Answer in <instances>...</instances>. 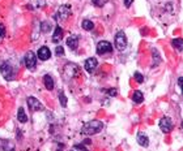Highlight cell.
<instances>
[{"mask_svg": "<svg viewBox=\"0 0 183 151\" xmlns=\"http://www.w3.org/2000/svg\"><path fill=\"white\" fill-rule=\"evenodd\" d=\"M103 128V123L99 121V120H92L89 123H86L83 129H81V133L86 134V136H93V134H97L99 133Z\"/></svg>", "mask_w": 183, "mask_h": 151, "instance_id": "6da1fadb", "label": "cell"}, {"mask_svg": "<svg viewBox=\"0 0 183 151\" xmlns=\"http://www.w3.org/2000/svg\"><path fill=\"white\" fill-rule=\"evenodd\" d=\"M69 16H71V5H62L58 9V12H56L55 18L60 22V21H66Z\"/></svg>", "mask_w": 183, "mask_h": 151, "instance_id": "7a4b0ae2", "label": "cell"}, {"mask_svg": "<svg viewBox=\"0 0 183 151\" xmlns=\"http://www.w3.org/2000/svg\"><path fill=\"white\" fill-rule=\"evenodd\" d=\"M0 72H2V76L7 81L12 80L15 76V71H13V68H12V65L9 64V63H3L2 67H0Z\"/></svg>", "mask_w": 183, "mask_h": 151, "instance_id": "3957f363", "label": "cell"}, {"mask_svg": "<svg viewBox=\"0 0 183 151\" xmlns=\"http://www.w3.org/2000/svg\"><path fill=\"white\" fill-rule=\"evenodd\" d=\"M115 47L119 51H123V50L127 47V38H126V34L123 31H119L115 35Z\"/></svg>", "mask_w": 183, "mask_h": 151, "instance_id": "277c9868", "label": "cell"}, {"mask_svg": "<svg viewBox=\"0 0 183 151\" xmlns=\"http://www.w3.org/2000/svg\"><path fill=\"white\" fill-rule=\"evenodd\" d=\"M26 103H28V107H29V110L31 112H37V111H42L43 110L42 103L37 98H34V97H29L26 99Z\"/></svg>", "mask_w": 183, "mask_h": 151, "instance_id": "5b68a950", "label": "cell"}, {"mask_svg": "<svg viewBox=\"0 0 183 151\" xmlns=\"http://www.w3.org/2000/svg\"><path fill=\"white\" fill-rule=\"evenodd\" d=\"M112 51V46L110 42L107 41H101L97 45V54L98 55H105V54H110Z\"/></svg>", "mask_w": 183, "mask_h": 151, "instance_id": "8992f818", "label": "cell"}, {"mask_svg": "<svg viewBox=\"0 0 183 151\" xmlns=\"http://www.w3.org/2000/svg\"><path fill=\"white\" fill-rule=\"evenodd\" d=\"M25 65L29 71H35V65H37V56L33 52H28L25 56Z\"/></svg>", "mask_w": 183, "mask_h": 151, "instance_id": "52a82bcc", "label": "cell"}, {"mask_svg": "<svg viewBox=\"0 0 183 151\" xmlns=\"http://www.w3.org/2000/svg\"><path fill=\"white\" fill-rule=\"evenodd\" d=\"M160 128L163 133H170L173 130V123L169 117H162L160 120Z\"/></svg>", "mask_w": 183, "mask_h": 151, "instance_id": "ba28073f", "label": "cell"}, {"mask_svg": "<svg viewBox=\"0 0 183 151\" xmlns=\"http://www.w3.org/2000/svg\"><path fill=\"white\" fill-rule=\"evenodd\" d=\"M97 65H98L97 59H96V58H89V59H88V60L85 61L84 68H85V71H86V72L93 73V72H94V69L97 68Z\"/></svg>", "mask_w": 183, "mask_h": 151, "instance_id": "9c48e42d", "label": "cell"}, {"mask_svg": "<svg viewBox=\"0 0 183 151\" xmlns=\"http://www.w3.org/2000/svg\"><path fill=\"white\" fill-rule=\"evenodd\" d=\"M50 58H51V51L46 47V46H43L38 50V59L42 60V61H46L48 60Z\"/></svg>", "mask_w": 183, "mask_h": 151, "instance_id": "30bf717a", "label": "cell"}, {"mask_svg": "<svg viewBox=\"0 0 183 151\" xmlns=\"http://www.w3.org/2000/svg\"><path fill=\"white\" fill-rule=\"evenodd\" d=\"M62 39H63V29L60 26H56L54 34H53V42L54 43H59Z\"/></svg>", "mask_w": 183, "mask_h": 151, "instance_id": "8fae6325", "label": "cell"}, {"mask_svg": "<svg viewBox=\"0 0 183 151\" xmlns=\"http://www.w3.org/2000/svg\"><path fill=\"white\" fill-rule=\"evenodd\" d=\"M137 143L140 145V146H144V147H147L148 145H149V138L145 136V134H143V133H139L137 134Z\"/></svg>", "mask_w": 183, "mask_h": 151, "instance_id": "7c38bea8", "label": "cell"}, {"mask_svg": "<svg viewBox=\"0 0 183 151\" xmlns=\"http://www.w3.org/2000/svg\"><path fill=\"white\" fill-rule=\"evenodd\" d=\"M67 45H68V47L71 48V50H76L77 48V46H79V38L77 37H69L68 39H67Z\"/></svg>", "mask_w": 183, "mask_h": 151, "instance_id": "4fadbf2b", "label": "cell"}, {"mask_svg": "<svg viewBox=\"0 0 183 151\" xmlns=\"http://www.w3.org/2000/svg\"><path fill=\"white\" fill-rule=\"evenodd\" d=\"M43 84H45L47 90H53L54 89V80H53V77L50 74H46L45 77H43Z\"/></svg>", "mask_w": 183, "mask_h": 151, "instance_id": "5bb4252c", "label": "cell"}, {"mask_svg": "<svg viewBox=\"0 0 183 151\" xmlns=\"http://www.w3.org/2000/svg\"><path fill=\"white\" fill-rule=\"evenodd\" d=\"M17 119H18V121H20V123H26V121H28V116H26V113H25V111H24L22 107H20V108H18Z\"/></svg>", "mask_w": 183, "mask_h": 151, "instance_id": "9a60e30c", "label": "cell"}, {"mask_svg": "<svg viewBox=\"0 0 183 151\" xmlns=\"http://www.w3.org/2000/svg\"><path fill=\"white\" fill-rule=\"evenodd\" d=\"M172 45H173L174 48L178 50V51H183V39H181V38H175V39H173Z\"/></svg>", "mask_w": 183, "mask_h": 151, "instance_id": "2e32d148", "label": "cell"}, {"mask_svg": "<svg viewBox=\"0 0 183 151\" xmlns=\"http://www.w3.org/2000/svg\"><path fill=\"white\" fill-rule=\"evenodd\" d=\"M132 100H134L135 103H143V100H144V97H143V93L141 91H135L134 93V95H132Z\"/></svg>", "mask_w": 183, "mask_h": 151, "instance_id": "e0dca14e", "label": "cell"}, {"mask_svg": "<svg viewBox=\"0 0 183 151\" xmlns=\"http://www.w3.org/2000/svg\"><path fill=\"white\" fill-rule=\"evenodd\" d=\"M81 26H83V29L84 30H93V28H94V24L90 21V20H84L83 21V24H81Z\"/></svg>", "mask_w": 183, "mask_h": 151, "instance_id": "ac0fdd59", "label": "cell"}, {"mask_svg": "<svg viewBox=\"0 0 183 151\" xmlns=\"http://www.w3.org/2000/svg\"><path fill=\"white\" fill-rule=\"evenodd\" d=\"M50 30H51V24H48V22H42L41 24V31L42 33H48Z\"/></svg>", "mask_w": 183, "mask_h": 151, "instance_id": "d6986e66", "label": "cell"}, {"mask_svg": "<svg viewBox=\"0 0 183 151\" xmlns=\"http://www.w3.org/2000/svg\"><path fill=\"white\" fill-rule=\"evenodd\" d=\"M3 150L4 151H15V146L12 142H3Z\"/></svg>", "mask_w": 183, "mask_h": 151, "instance_id": "ffe728a7", "label": "cell"}, {"mask_svg": "<svg viewBox=\"0 0 183 151\" xmlns=\"http://www.w3.org/2000/svg\"><path fill=\"white\" fill-rule=\"evenodd\" d=\"M59 102H60L62 107H67V97L63 93L59 94Z\"/></svg>", "mask_w": 183, "mask_h": 151, "instance_id": "44dd1931", "label": "cell"}, {"mask_svg": "<svg viewBox=\"0 0 183 151\" xmlns=\"http://www.w3.org/2000/svg\"><path fill=\"white\" fill-rule=\"evenodd\" d=\"M135 80L137 81L139 84H143V82H144V77H143V74H141V73H139V72H136V73H135Z\"/></svg>", "mask_w": 183, "mask_h": 151, "instance_id": "7402d4cb", "label": "cell"}, {"mask_svg": "<svg viewBox=\"0 0 183 151\" xmlns=\"http://www.w3.org/2000/svg\"><path fill=\"white\" fill-rule=\"evenodd\" d=\"M55 54L58 56H63V55H64V48H63L62 46H58L55 48Z\"/></svg>", "mask_w": 183, "mask_h": 151, "instance_id": "603a6c76", "label": "cell"}, {"mask_svg": "<svg viewBox=\"0 0 183 151\" xmlns=\"http://www.w3.org/2000/svg\"><path fill=\"white\" fill-rule=\"evenodd\" d=\"M106 0H92V3L96 5V7H102V5L105 4Z\"/></svg>", "mask_w": 183, "mask_h": 151, "instance_id": "cb8c5ba5", "label": "cell"}, {"mask_svg": "<svg viewBox=\"0 0 183 151\" xmlns=\"http://www.w3.org/2000/svg\"><path fill=\"white\" fill-rule=\"evenodd\" d=\"M5 35V28H4V25H2L0 24V39Z\"/></svg>", "mask_w": 183, "mask_h": 151, "instance_id": "d4e9b609", "label": "cell"}, {"mask_svg": "<svg viewBox=\"0 0 183 151\" xmlns=\"http://www.w3.org/2000/svg\"><path fill=\"white\" fill-rule=\"evenodd\" d=\"M178 85H179L181 90H182V93H183V77H179V78H178Z\"/></svg>", "mask_w": 183, "mask_h": 151, "instance_id": "484cf974", "label": "cell"}, {"mask_svg": "<svg viewBox=\"0 0 183 151\" xmlns=\"http://www.w3.org/2000/svg\"><path fill=\"white\" fill-rule=\"evenodd\" d=\"M123 2H124V5H126V7H131V4L132 3H134V0H123Z\"/></svg>", "mask_w": 183, "mask_h": 151, "instance_id": "4316f807", "label": "cell"}, {"mask_svg": "<svg viewBox=\"0 0 183 151\" xmlns=\"http://www.w3.org/2000/svg\"><path fill=\"white\" fill-rule=\"evenodd\" d=\"M107 93H109L111 97H115V95H117V90H115V89H110V90H107Z\"/></svg>", "mask_w": 183, "mask_h": 151, "instance_id": "83f0119b", "label": "cell"}, {"mask_svg": "<svg viewBox=\"0 0 183 151\" xmlns=\"http://www.w3.org/2000/svg\"><path fill=\"white\" fill-rule=\"evenodd\" d=\"M153 54H154V59H157V58H158V55H157V51H156V50H153ZM153 67H157V61H154Z\"/></svg>", "mask_w": 183, "mask_h": 151, "instance_id": "f1b7e54d", "label": "cell"}, {"mask_svg": "<svg viewBox=\"0 0 183 151\" xmlns=\"http://www.w3.org/2000/svg\"><path fill=\"white\" fill-rule=\"evenodd\" d=\"M182 127H183V123H182Z\"/></svg>", "mask_w": 183, "mask_h": 151, "instance_id": "f546056e", "label": "cell"}]
</instances>
